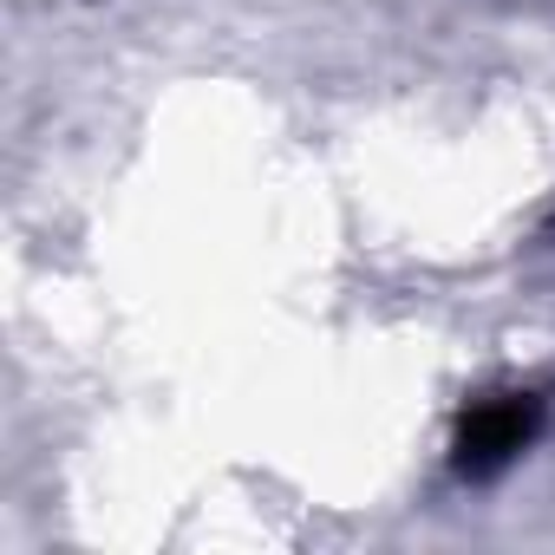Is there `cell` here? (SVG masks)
<instances>
[{
    "label": "cell",
    "mask_w": 555,
    "mask_h": 555,
    "mask_svg": "<svg viewBox=\"0 0 555 555\" xmlns=\"http://www.w3.org/2000/svg\"><path fill=\"white\" fill-rule=\"evenodd\" d=\"M535 425H542V399H535V392H490V399H477V405L457 418V438H451L457 477H470V483L496 477L503 464H516V457L529 451Z\"/></svg>",
    "instance_id": "1"
}]
</instances>
